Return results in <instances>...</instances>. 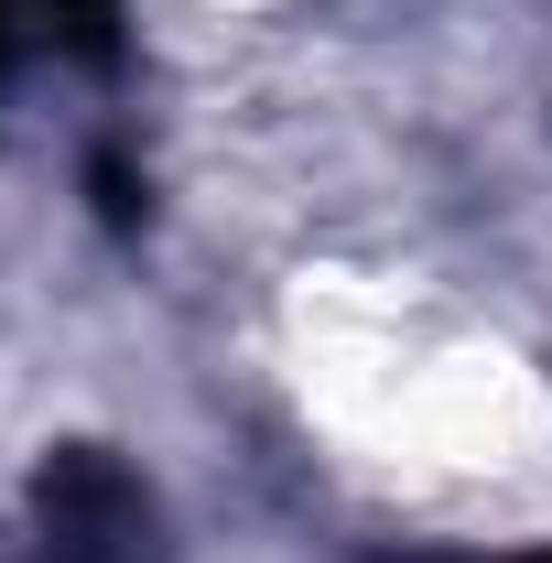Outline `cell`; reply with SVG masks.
I'll return each instance as SVG.
<instances>
[{
  "instance_id": "cell-2",
  "label": "cell",
  "mask_w": 552,
  "mask_h": 563,
  "mask_svg": "<svg viewBox=\"0 0 552 563\" xmlns=\"http://www.w3.org/2000/svg\"><path fill=\"white\" fill-rule=\"evenodd\" d=\"M33 11L66 33L76 55H109V44H120V0H33Z\"/></svg>"
},
{
  "instance_id": "cell-1",
  "label": "cell",
  "mask_w": 552,
  "mask_h": 563,
  "mask_svg": "<svg viewBox=\"0 0 552 563\" xmlns=\"http://www.w3.org/2000/svg\"><path fill=\"white\" fill-rule=\"evenodd\" d=\"M33 509H44V542L66 563H131L141 542H152V498H141L131 466H109V455H55L44 488H33Z\"/></svg>"
},
{
  "instance_id": "cell-3",
  "label": "cell",
  "mask_w": 552,
  "mask_h": 563,
  "mask_svg": "<svg viewBox=\"0 0 552 563\" xmlns=\"http://www.w3.org/2000/svg\"><path fill=\"white\" fill-rule=\"evenodd\" d=\"M11 44H22V33H11V0H0V66H11Z\"/></svg>"
}]
</instances>
